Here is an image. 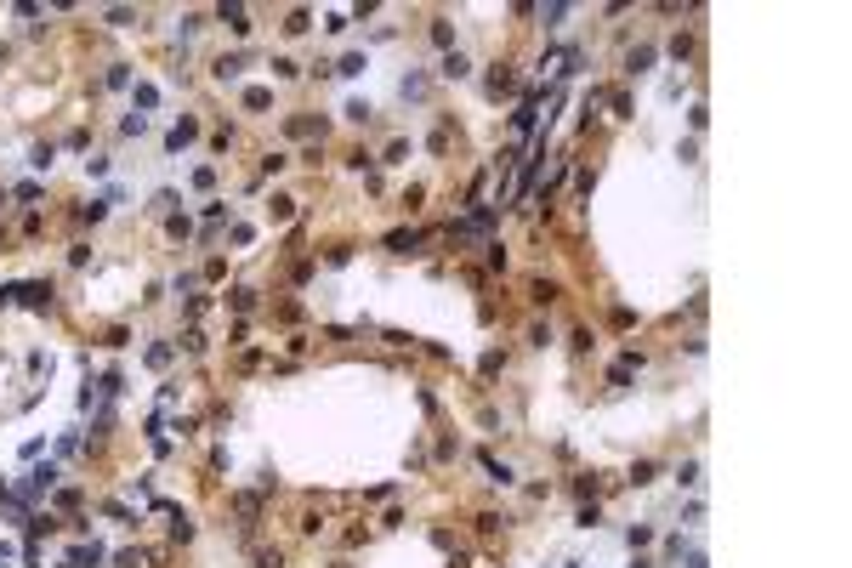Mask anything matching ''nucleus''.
<instances>
[{
    "instance_id": "19",
    "label": "nucleus",
    "mask_w": 852,
    "mask_h": 568,
    "mask_svg": "<svg viewBox=\"0 0 852 568\" xmlns=\"http://www.w3.org/2000/svg\"><path fill=\"white\" fill-rule=\"evenodd\" d=\"M625 546H631V551L654 546V529H648V523H631V529H625Z\"/></svg>"
},
{
    "instance_id": "41",
    "label": "nucleus",
    "mask_w": 852,
    "mask_h": 568,
    "mask_svg": "<svg viewBox=\"0 0 852 568\" xmlns=\"http://www.w3.org/2000/svg\"><path fill=\"white\" fill-rule=\"evenodd\" d=\"M170 205H177V194H170V188H159V194H154V205H148V210H154V216H159V210H170Z\"/></svg>"
},
{
    "instance_id": "13",
    "label": "nucleus",
    "mask_w": 852,
    "mask_h": 568,
    "mask_svg": "<svg viewBox=\"0 0 852 568\" xmlns=\"http://www.w3.org/2000/svg\"><path fill=\"white\" fill-rule=\"evenodd\" d=\"M148 108H159V85H148V80H142L137 92H131V114H148Z\"/></svg>"
},
{
    "instance_id": "10",
    "label": "nucleus",
    "mask_w": 852,
    "mask_h": 568,
    "mask_svg": "<svg viewBox=\"0 0 852 568\" xmlns=\"http://www.w3.org/2000/svg\"><path fill=\"white\" fill-rule=\"evenodd\" d=\"M170 358H177V341H154L148 353H142V364H148V370H170Z\"/></svg>"
},
{
    "instance_id": "9",
    "label": "nucleus",
    "mask_w": 852,
    "mask_h": 568,
    "mask_svg": "<svg viewBox=\"0 0 852 568\" xmlns=\"http://www.w3.org/2000/svg\"><path fill=\"white\" fill-rule=\"evenodd\" d=\"M324 131H330V119H307V114L284 119V137H324Z\"/></svg>"
},
{
    "instance_id": "25",
    "label": "nucleus",
    "mask_w": 852,
    "mask_h": 568,
    "mask_svg": "<svg viewBox=\"0 0 852 568\" xmlns=\"http://www.w3.org/2000/svg\"><path fill=\"white\" fill-rule=\"evenodd\" d=\"M676 483H682V489H699V460H682V466H676Z\"/></svg>"
},
{
    "instance_id": "42",
    "label": "nucleus",
    "mask_w": 852,
    "mask_h": 568,
    "mask_svg": "<svg viewBox=\"0 0 852 568\" xmlns=\"http://www.w3.org/2000/svg\"><path fill=\"white\" fill-rule=\"evenodd\" d=\"M404 159H409V143H404V137H398V143H392V148H387V165H404Z\"/></svg>"
},
{
    "instance_id": "2",
    "label": "nucleus",
    "mask_w": 852,
    "mask_h": 568,
    "mask_svg": "<svg viewBox=\"0 0 852 568\" xmlns=\"http://www.w3.org/2000/svg\"><path fill=\"white\" fill-rule=\"evenodd\" d=\"M17 307H29V313H46V307H52V284H46V279H29V284H17Z\"/></svg>"
},
{
    "instance_id": "43",
    "label": "nucleus",
    "mask_w": 852,
    "mask_h": 568,
    "mask_svg": "<svg viewBox=\"0 0 852 568\" xmlns=\"http://www.w3.org/2000/svg\"><path fill=\"white\" fill-rule=\"evenodd\" d=\"M256 568H284V557L279 551H256Z\"/></svg>"
},
{
    "instance_id": "23",
    "label": "nucleus",
    "mask_w": 852,
    "mask_h": 568,
    "mask_svg": "<svg viewBox=\"0 0 852 568\" xmlns=\"http://www.w3.org/2000/svg\"><path fill=\"white\" fill-rule=\"evenodd\" d=\"M103 85H108V92H125V85H131V63H114Z\"/></svg>"
},
{
    "instance_id": "24",
    "label": "nucleus",
    "mask_w": 852,
    "mask_h": 568,
    "mask_svg": "<svg viewBox=\"0 0 852 568\" xmlns=\"http://www.w3.org/2000/svg\"><path fill=\"white\" fill-rule=\"evenodd\" d=\"M228 301H233V313H250V307H256V290L239 284V290H228Z\"/></svg>"
},
{
    "instance_id": "33",
    "label": "nucleus",
    "mask_w": 852,
    "mask_h": 568,
    "mask_svg": "<svg viewBox=\"0 0 852 568\" xmlns=\"http://www.w3.org/2000/svg\"><path fill=\"white\" fill-rule=\"evenodd\" d=\"M108 23H114V29H131V23H137V12H131V6H114V12H108Z\"/></svg>"
},
{
    "instance_id": "34",
    "label": "nucleus",
    "mask_w": 852,
    "mask_h": 568,
    "mask_svg": "<svg viewBox=\"0 0 852 568\" xmlns=\"http://www.w3.org/2000/svg\"><path fill=\"white\" fill-rule=\"evenodd\" d=\"M307 23H313L307 12H290V17H284V34H307Z\"/></svg>"
},
{
    "instance_id": "21",
    "label": "nucleus",
    "mask_w": 852,
    "mask_h": 568,
    "mask_svg": "<svg viewBox=\"0 0 852 568\" xmlns=\"http://www.w3.org/2000/svg\"><path fill=\"white\" fill-rule=\"evenodd\" d=\"M267 68H273V80H302V63H295V57H273Z\"/></svg>"
},
{
    "instance_id": "12",
    "label": "nucleus",
    "mask_w": 852,
    "mask_h": 568,
    "mask_svg": "<svg viewBox=\"0 0 852 568\" xmlns=\"http://www.w3.org/2000/svg\"><path fill=\"white\" fill-rule=\"evenodd\" d=\"M216 17H222V23H228V29L239 34V40L250 34V12H244V6H216Z\"/></svg>"
},
{
    "instance_id": "22",
    "label": "nucleus",
    "mask_w": 852,
    "mask_h": 568,
    "mask_svg": "<svg viewBox=\"0 0 852 568\" xmlns=\"http://www.w3.org/2000/svg\"><path fill=\"white\" fill-rule=\"evenodd\" d=\"M341 114H347V119H353V125H369V119H375V108H369V103H364V97H353V103H347V108H341Z\"/></svg>"
},
{
    "instance_id": "16",
    "label": "nucleus",
    "mask_w": 852,
    "mask_h": 568,
    "mask_svg": "<svg viewBox=\"0 0 852 568\" xmlns=\"http://www.w3.org/2000/svg\"><path fill=\"white\" fill-rule=\"evenodd\" d=\"M364 68H369V63H364V52H347V57H341V63H335L330 74H341V80H358Z\"/></svg>"
},
{
    "instance_id": "6",
    "label": "nucleus",
    "mask_w": 852,
    "mask_h": 568,
    "mask_svg": "<svg viewBox=\"0 0 852 568\" xmlns=\"http://www.w3.org/2000/svg\"><path fill=\"white\" fill-rule=\"evenodd\" d=\"M654 57H659L654 46H631V52H625V74H631V80H636V74H648V68H654Z\"/></svg>"
},
{
    "instance_id": "36",
    "label": "nucleus",
    "mask_w": 852,
    "mask_h": 568,
    "mask_svg": "<svg viewBox=\"0 0 852 568\" xmlns=\"http://www.w3.org/2000/svg\"><path fill=\"white\" fill-rule=\"evenodd\" d=\"M284 165H290V154H267V159H262V177H279Z\"/></svg>"
},
{
    "instance_id": "39",
    "label": "nucleus",
    "mask_w": 852,
    "mask_h": 568,
    "mask_svg": "<svg viewBox=\"0 0 852 568\" xmlns=\"http://www.w3.org/2000/svg\"><path fill=\"white\" fill-rule=\"evenodd\" d=\"M540 17H545V29H557V23H563V17H568V6H563V0H557V6H545V12H540Z\"/></svg>"
},
{
    "instance_id": "15",
    "label": "nucleus",
    "mask_w": 852,
    "mask_h": 568,
    "mask_svg": "<svg viewBox=\"0 0 852 568\" xmlns=\"http://www.w3.org/2000/svg\"><path fill=\"white\" fill-rule=\"evenodd\" d=\"M108 205H114V199H108V194H97L91 205L80 210V222H85V228H97V222H108Z\"/></svg>"
},
{
    "instance_id": "31",
    "label": "nucleus",
    "mask_w": 852,
    "mask_h": 568,
    "mask_svg": "<svg viewBox=\"0 0 852 568\" xmlns=\"http://www.w3.org/2000/svg\"><path fill=\"white\" fill-rule=\"evenodd\" d=\"M631 483H636V489L654 483V460H636V466H631Z\"/></svg>"
},
{
    "instance_id": "1",
    "label": "nucleus",
    "mask_w": 852,
    "mask_h": 568,
    "mask_svg": "<svg viewBox=\"0 0 852 568\" xmlns=\"http://www.w3.org/2000/svg\"><path fill=\"white\" fill-rule=\"evenodd\" d=\"M57 477H63V472H57V460H46V466H29V472H23V483H17V495L34 506V500H46V495L57 489Z\"/></svg>"
},
{
    "instance_id": "44",
    "label": "nucleus",
    "mask_w": 852,
    "mask_h": 568,
    "mask_svg": "<svg viewBox=\"0 0 852 568\" xmlns=\"http://www.w3.org/2000/svg\"><path fill=\"white\" fill-rule=\"evenodd\" d=\"M688 568H710V562H705V551H699V546H688Z\"/></svg>"
},
{
    "instance_id": "26",
    "label": "nucleus",
    "mask_w": 852,
    "mask_h": 568,
    "mask_svg": "<svg viewBox=\"0 0 852 568\" xmlns=\"http://www.w3.org/2000/svg\"><path fill=\"white\" fill-rule=\"evenodd\" d=\"M142 131H148V114H125L119 119V137H142Z\"/></svg>"
},
{
    "instance_id": "40",
    "label": "nucleus",
    "mask_w": 852,
    "mask_h": 568,
    "mask_svg": "<svg viewBox=\"0 0 852 568\" xmlns=\"http://www.w3.org/2000/svg\"><path fill=\"white\" fill-rule=\"evenodd\" d=\"M324 29H330V34H341V29H353V17H347V12H330V17H324Z\"/></svg>"
},
{
    "instance_id": "37",
    "label": "nucleus",
    "mask_w": 852,
    "mask_h": 568,
    "mask_svg": "<svg viewBox=\"0 0 852 568\" xmlns=\"http://www.w3.org/2000/svg\"><path fill=\"white\" fill-rule=\"evenodd\" d=\"M688 125H693V131H705V125H710V108H705V103H693V108H688Z\"/></svg>"
},
{
    "instance_id": "18",
    "label": "nucleus",
    "mask_w": 852,
    "mask_h": 568,
    "mask_svg": "<svg viewBox=\"0 0 852 568\" xmlns=\"http://www.w3.org/2000/svg\"><path fill=\"white\" fill-rule=\"evenodd\" d=\"M165 233H170V239H193V222H188L182 210H170V216H165Z\"/></svg>"
},
{
    "instance_id": "11",
    "label": "nucleus",
    "mask_w": 852,
    "mask_h": 568,
    "mask_svg": "<svg viewBox=\"0 0 852 568\" xmlns=\"http://www.w3.org/2000/svg\"><path fill=\"white\" fill-rule=\"evenodd\" d=\"M193 137H199V119H177V125H170V137H165V148L177 154V148H182V143H193Z\"/></svg>"
},
{
    "instance_id": "17",
    "label": "nucleus",
    "mask_w": 852,
    "mask_h": 568,
    "mask_svg": "<svg viewBox=\"0 0 852 568\" xmlns=\"http://www.w3.org/2000/svg\"><path fill=\"white\" fill-rule=\"evenodd\" d=\"M665 52H670V57H676V63H688V57H693V34H682V29H676V34H670V46H665Z\"/></svg>"
},
{
    "instance_id": "29",
    "label": "nucleus",
    "mask_w": 852,
    "mask_h": 568,
    "mask_svg": "<svg viewBox=\"0 0 852 568\" xmlns=\"http://www.w3.org/2000/svg\"><path fill=\"white\" fill-rule=\"evenodd\" d=\"M290 210H295V199H284V194L267 205V216H273V222H290Z\"/></svg>"
},
{
    "instance_id": "35",
    "label": "nucleus",
    "mask_w": 852,
    "mask_h": 568,
    "mask_svg": "<svg viewBox=\"0 0 852 568\" xmlns=\"http://www.w3.org/2000/svg\"><path fill=\"white\" fill-rule=\"evenodd\" d=\"M596 517H603V511H596V500H591V506H580V511H574V523H580V529H596Z\"/></svg>"
},
{
    "instance_id": "7",
    "label": "nucleus",
    "mask_w": 852,
    "mask_h": 568,
    "mask_svg": "<svg viewBox=\"0 0 852 568\" xmlns=\"http://www.w3.org/2000/svg\"><path fill=\"white\" fill-rule=\"evenodd\" d=\"M103 557H108V551H103V540H91V546H74V551H68V568H97Z\"/></svg>"
},
{
    "instance_id": "45",
    "label": "nucleus",
    "mask_w": 852,
    "mask_h": 568,
    "mask_svg": "<svg viewBox=\"0 0 852 568\" xmlns=\"http://www.w3.org/2000/svg\"><path fill=\"white\" fill-rule=\"evenodd\" d=\"M631 568H654V562H648V557H631Z\"/></svg>"
},
{
    "instance_id": "30",
    "label": "nucleus",
    "mask_w": 852,
    "mask_h": 568,
    "mask_svg": "<svg viewBox=\"0 0 852 568\" xmlns=\"http://www.w3.org/2000/svg\"><path fill=\"white\" fill-rule=\"evenodd\" d=\"M52 449H57V455H63V460H68V455H74V449H80V432H74V426H68V432H63V438H57V444H52Z\"/></svg>"
},
{
    "instance_id": "38",
    "label": "nucleus",
    "mask_w": 852,
    "mask_h": 568,
    "mask_svg": "<svg viewBox=\"0 0 852 568\" xmlns=\"http://www.w3.org/2000/svg\"><path fill=\"white\" fill-rule=\"evenodd\" d=\"M91 261V245H68V268H85Z\"/></svg>"
},
{
    "instance_id": "20",
    "label": "nucleus",
    "mask_w": 852,
    "mask_h": 568,
    "mask_svg": "<svg viewBox=\"0 0 852 568\" xmlns=\"http://www.w3.org/2000/svg\"><path fill=\"white\" fill-rule=\"evenodd\" d=\"M52 159H57L52 143H34V148H29V165H34V170H52Z\"/></svg>"
},
{
    "instance_id": "14",
    "label": "nucleus",
    "mask_w": 852,
    "mask_h": 568,
    "mask_svg": "<svg viewBox=\"0 0 852 568\" xmlns=\"http://www.w3.org/2000/svg\"><path fill=\"white\" fill-rule=\"evenodd\" d=\"M239 103H244L250 114H262V108H273V92H267V85H244V97H239Z\"/></svg>"
},
{
    "instance_id": "3",
    "label": "nucleus",
    "mask_w": 852,
    "mask_h": 568,
    "mask_svg": "<svg viewBox=\"0 0 852 568\" xmlns=\"http://www.w3.org/2000/svg\"><path fill=\"white\" fill-rule=\"evenodd\" d=\"M244 63H250V57H244V52H222V57H216V63H210V74H216V80H222V85H233V80H239V74H244Z\"/></svg>"
},
{
    "instance_id": "8",
    "label": "nucleus",
    "mask_w": 852,
    "mask_h": 568,
    "mask_svg": "<svg viewBox=\"0 0 852 568\" xmlns=\"http://www.w3.org/2000/svg\"><path fill=\"white\" fill-rule=\"evenodd\" d=\"M438 74H443V80H466V74H472V57H466V52H443Z\"/></svg>"
},
{
    "instance_id": "27",
    "label": "nucleus",
    "mask_w": 852,
    "mask_h": 568,
    "mask_svg": "<svg viewBox=\"0 0 852 568\" xmlns=\"http://www.w3.org/2000/svg\"><path fill=\"white\" fill-rule=\"evenodd\" d=\"M432 40H438V46H443V52H455V29H449V23H443V17H432Z\"/></svg>"
},
{
    "instance_id": "5",
    "label": "nucleus",
    "mask_w": 852,
    "mask_h": 568,
    "mask_svg": "<svg viewBox=\"0 0 852 568\" xmlns=\"http://www.w3.org/2000/svg\"><path fill=\"white\" fill-rule=\"evenodd\" d=\"M478 466H483L489 483H500V489H506V483H517V472H511L506 460H494V455H478Z\"/></svg>"
},
{
    "instance_id": "28",
    "label": "nucleus",
    "mask_w": 852,
    "mask_h": 568,
    "mask_svg": "<svg viewBox=\"0 0 852 568\" xmlns=\"http://www.w3.org/2000/svg\"><path fill=\"white\" fill-rule=\"evenodd\" d=\"M142 562H148V551H131V546H125V551L114 557V568H142Z\"/></svg>"
},
{
    "instance_id": "4",
    "label": "nucleus",
    "mask_w": 852,
    "mask_h": 568,
    "mask_svg": "<svg viewBox=\"0 0 852 568\" xmlns=\"http://www.w3.org/2000/svg\"><path fill=\"white\" fill-rule=\"evenodd\" d=\"M420 239H426L420 228H398V233H387V250L392 256H409V250H420Z\"/></svg>"
},
{
    "instance_id": "32",
    "label": "nucleus",
    "mask_w": 852,
    "mask_h": 568,
    "mask_svg": "<svg viewBox=\"0 0 852 568\" xmlns=\"http://www.w3.org/2000/svg\"><path fill=\"white\" fill-rule=\"evenodd\" d=\"M193 188H199V194H210V188H216V170H210V165H199V170H193Z\"/></svg>"
}]
</instances>
